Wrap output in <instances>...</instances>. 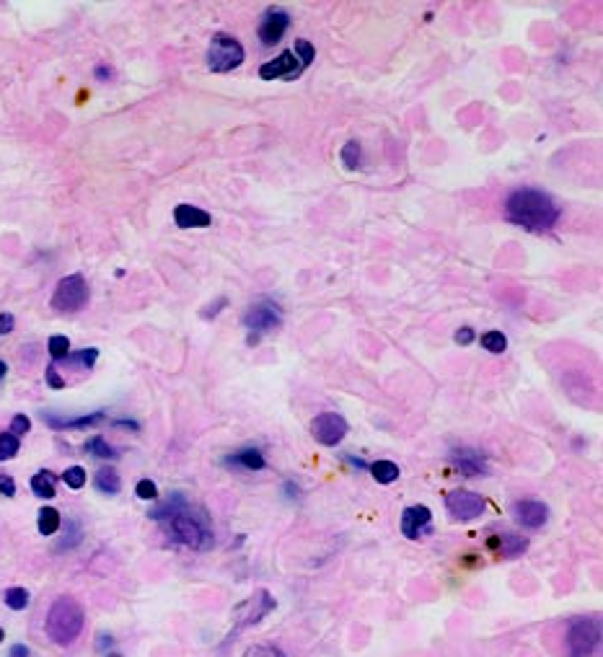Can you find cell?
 I'll list each match as a JSON object with an SVG mask.
<instances>
[{"instance_id": "6da1fadb", "label": "cell", "mask_w": 603, "mask_h": 657, "mask_svg": "<svg viewBox=\"0 0 603 657\" xmlns=\"http://www.w3.org/2000/svg\"><path fill=\"white\" fill-rule=\"evenodd\" d=\"M505 215L513 225H520L533 233H544L557 223L560 208L547 192L539 189H518L505 202Z\"/></svg>"}, {"instance_id": "7a4b0ae2", "label": "cell", "mask_w": 603, "mask_h": 657, "mask_svg": "<svg viewBox=\"0 0 603 657\" xmlns=\"http://www.w3.org/2000/svg\"><path fill=\"white\" fill-rule=\"evenodd\" d=\"M83 608L75 598L65 595L52 603L50 614H47V634L57 644H73L83 631Z\"/></svg>"}, {"instance_id": "3957f363", "label": "cell", "mask_w": 603, "mask_h": 657, "mask_svg": "<svg viewBox=\"0 0 603 657\" xmlns=\"http://www.w3.org/2000/svg\"><path fill=\"white\" fill-rule=\"evenodd\" d=\"M166 530H169V536L174 541L184 543L189 549H205L213 541L210 530L205 528V523L199 520L197 515L187 513V508L174 513L171 518H166Z\"/></svg>"}, {"instance_id": "277c9868", "label": "cell", "mask_w": 603, "mask_h": 657, "mask_svg": "<svg viewBox=\"0 0 603 657\" xmlns=\"http://www.w3.org/2000/svg\"><path fill=\"white\" fill-rule=\"evenodd\" d=\"M243 63V47L228 34H215L207 47V68L215 73H228Z\"/></svg>"}, {"instance_id": "5b68a950", "label": "cell", "mask_w": 603, "mask_h": 657, "mask_svg": "<svg viewBox=\"0 0 603 657\" xmlns=\"http://www.w3.org/2000/svg\"><path fill=\"white\" fill-rule=\"evenodd\" d=\"M280 324H283V314H280V308H277L275 303H270V300L254 303V306L246 311V316H243V326H246V331H248V344L259 342L264 334H270V331L280 328Z\"/></svg>"}, {"instance_id": "8992f818", "label": "cell", "mask_w": 603, "mask_h": 657, "mask_svg": "<svg viewBox=\"0 0 603 657\" xmlns=\"http://www.w3.org/2000/svg\"><path fill=\"white\" fill-rule=\"evenodd\" d=\"M88 303V282L80 274H68L57 282L52 295V308L60 314H75Z\"/></svg>"}, {"instance_id": "52a82bcc", "label": "cell", "mask_w": 603, "mask_h": 657, "mask_svg": "<svg viewBox=\"0 0 603 657\" xmlns=\"http://www.w3.org/2000/svg\"><path fill=\"white\" fill-rule=\"evenodd\" d=\"M601 642V621L598 619H575L567 631L570 657H590Z\"/></svg>"}, {"instance_id": "ba28073f", "label": "cell", "mask_w": 603, "mask_h": 657, "mask_svg": "<svg viewBox=\"0 0 603 657\" xmlns=\"http://www.w3.org/2000/svg\"><path fill=\"white\" fill-rule=\"evenodd\" d=\"M347 422L337 412H324L311 422V435L321 445H340L347 435Z\"/></svg>"}, {"instance_id": "9c48e42d", "label": "cell", "mask_w": 603, "mask_h": 657, "mask_svg": "<svg viewBox=\"0 0 603 657\" xmlns=\"http://www.w3.org/2000/svg\"><path fill=\"white\" fill-rule=\"evenodd\" d=\"M446 508L453 520H474L484 513L482 494L466 492V489H456L446 497Z\"/></svg>"}, {"instance_id": "30bf717a", "label": "cell", "mask_w": 603, "mask_h": 657, "mask_svg": "<svg viewBox=\"0 0 603 657\" xmlns=\"http://www.w3.org/2000/svg\"><path fill=\"white\" fill-rule=\"evenodd\" d=\"M402 533L411 541L433 533V513L425 505H411L402 513Z\"/></svg>"}, {"instance_id": "8fae6325", "label": "cell", "mask_w": 603, "mask_h": 657, "mask_svg": "<svg viewBox=\"0 0 603 657\" xmlns=\"http://www.w3.org/2000/svg\"><path fill=\"white\" fill-rule=\"evenodd\" d=\"M303 73V65L298 63V58L293 55V52H283L277 60H270V63H264L262 68H259V75H262V80H295Z\"/></svg>"}, {"instance_id": "7c38bea8", "label": "cell", "mask_w": 603, "mask_h": 657, "mask_svg": "<svg viewBox=\"0 0 603 657\" xmlns=\"http://www.w3.org/2000/svg\"><path fill=\"white\" fill-rule=\"evenodd\" d=\"M290 26V16L280 11V8H272L262 16V23H259V39H262L264 47H272L283 39V34Z\"/></svg>"}, {"instance_id": "4fadbf2b", "label": "cell", "mask_w": 603, "mask_h": 657, "mask_svg": "<svg viewBox=\"0 0 603 657\" xmlns=\"http://www.w3.org/2000/svg\"><path fill=\"white\" fill-rule=\"evenodd\" d=\"M513 515L525 528H541L549 520V508L536 500H518L513 505Z\"/></svg>"}, {"instance_id": "5bb4252c", "label": "cell", "mask_w": 603, "mask_h": 657, "mask_svg": "<svg viewBox=\"0 0 603 657\" xmlns=\"http://www.w3.org/2000/svg\"><path fill=\"white\" fill-rule=\"evenodd\" d=\"M453 464L463 476H479V474L487 471V464H484L482 453L468 450V448H456L453 450Z\"/></svg>"}, {"instance_id": "9a60e30c", "label": "cell", "mask_w": 603, "mask_h": 657, "mask_svg": "<svg viewBox=\"0 0 603 657\" xmlns=\"http://www.w3.org/2000/svg\"><path fill=\"white\" fill-rule=\"evenodd\" d=\"M174 220L179 228H207L210 225V213L194 208V205H179L174 210Z\"/></svg>"}, {"instance_id": "2e32d148", "label": "cell", "mask_w": 603, "mask_h": 657, "mask_svg": "<svg viewBox=\"0 0 603 657\" xmlns=\"http://www.w3.org/2000/svg\"><path fill=\"white\" fill-rule=\"evenodd\" d=\"M226 464L246 469V471H259V469H264V456H262V450L246 448V450H238L236 456H228Z\"/></svg>"}, {"instance_id": "e0dca14e", "label": "cell", "mask_w": 603, "mask_h": 657, "mask_svg": "<svg viewBox=\"0 0 603 657\" xmlns=\"http://www.w3.org/2000/svg\"><path fill=\"white\" fill-rule=\"evenodd\" d=\"M44 420H47V424L55 429H73V427H93V424H99L101 420H104V412H93V415H85V417H75V420H57L55 415H44Z\"/></svg>"}, {"instance_id": "ac0fdd59", "label": "cell", "mask_w": 603, "mask_h": 657, "mask_svg": "<svg viewBox=\"0 0 603 657\" xmlns=\"http://www.w3.org/2000/svg\"><path fill=\"white\" fill-rule=\"evenodd\" d=\"M490 543L495 549H500L503 557H518L520 551L528 549V541H525V538H518L515 533H500V536L492 538Z\"/></svg>"}, {"instance_id": "d6986e66", "label": "cell", "mask_w": 603, "mask_h": 657, "mask_svg": "<svg viewBox=\"0 0 603 657\" xmlns=\"http://www.w3.org/2000/svg\"><path fill=\"white\" fill-rule=\"evenodd\" d=\"M96 489L104 494H117L122 489L120 474L114 471V469H99L96 471Z\"/></svg>"}, {"instance_id": "ffe728a7", "label": "cell", "mask_w": 603, "mask_h": 657, "mask_svg": "<svg viewBox=\"0 0 603 657\" xmlns=\"http://www.w3.org/2000/svg\"><path fill=\"white\" fill-rule=\"evenodd\" d=\"M31 489H34L36 497L52 500V497H55V476H52V471L34 474V476H31Z\"/></svg>"}, {"instance_id": "44dd1931", "label": "cell", "mask_w": 603, "mask_h": 657, "mask_svg": "<svg viewBox=\"0 0 603 657\" xmlns=\"http://www.w3.org/2000/svg\"><path fill=\"white\" fill-rule=\"evenodd\" d=\"M370 474L378 484H391L399 479V466L391 461H376V464H370Z\"/></svg>"}, {"instance_id": "7402d4cb", "label": "cell", "mask_w": 603, "mask_h": 657, "mask_svg": "<svg viewBox=\"0 0 603 657\" xmlns=\"http://www.w3.org/2000/svg\"><path fill=\"white\" fill-rule=\"evenodd\" d=\"M57 528H60V513L55 508L39 510V533L42 536H55Z\"/></svg>"}, {"instance_id": "603a6c76", "label": "cell", "mask_w": 603, "mask_h": 657, "mask_svg": "<svg viewBox=\"0 0 603 657\" xmlns=\"http://www.w3.org/2000/svg\"><path fill=\"white\" fill-rule=\"evenodd\" d=\"M342 164L347 166V169H360L362 164V150H360V143H355V140H350L345 148H342Z\"/></svg>"}, {"instance_id": "cb8c5ba5", "label": "cell", "mask_w": 603, "mask_h": 657, "mask_svg": "<svg viewBox=\"0 0 603 657\" xmlns=\"http://www.w3.org/2000/svg\"><path fill=\"white\" fill-rule=\"evenodd\" d=\"M482 347L487 352H492V355H500V352L508 350V339H505L503 331H487L482 336Z\"/></svg>"}, {"instance_id": "d4e9b609", "label": "cell", "mask_w": 603, "mask_h": 657, "mask_svg": "<svg viewBox=\"0 0 603 657\" xmlns=\"http://www.w3.org/2000/svg\"><path fill=\"white\" fill-rule=\"evenodd\" d=\"M85 450L91 453V456H96V458H114L117 453H114V448L112 445L104 440L101 435H96V437H91L88 443H85Z\"/></svg>"}, {"instance_id": "484cf974", "label": "cell", "mask_w": 603, "mask_h": 657, "mask_svg": "<svg viewBox=\"0 0 603 657\" xmlns=\"http://www.w3.org/2000/svg\"><path fill=\"white\" fill-rule=\"evenodd\" d=\"M47 350H50V355L55 360H65L68 355H70V339L68 336H50V342H47Z\"/></svg>"}, {"instance_id": "4316f807", "label": "cell", "mask_w": 603, "mask_h": 657, "mask_svg": "<svg viewBox=\"0 0 603 657\" xmlns=\"http://www.w3.org/2000/svg\"><path fill=\"white\" fill-rule=\"evenodd\" d=\"M6 606L14 608V611H23L28 606V590L23 587H11L6 590Z\"/></svg>"}, {"instance_id": "83f0119b", "label": "cell", "mask_w": 603, "mask_h": 657, "mask_svg": "<svg viewBox=\"0 0 603 657\" xmlns=\"http://www.w3.org/2000/svg\"><path fill=\"white\" fill-rule=\"evenodd\" d=\"M19 453V437L11 432H0V461H11Z\"/></svg>"}, {"instance_id": "f1b7e54d", "label": "cell", "mask_w": 603, "mask_h": 657, "mask_svg": "<svg viewBox=\"0 0 603 657\" xmlns=\"http://www.w3.org/2000/svg\"><path fill=\"white\" fill-rule=\"evenodd\" d=\"M63 481L70 489H80V486L85 484V471H83V466H70L68 471L63 474Z\"/></svg>"}, {"instance_id": "f546056e", "label": "cell", "mask_w": 603, "mask_h": 657, "mask_svg": "<svg viewBox=\"0 0 603 657\" xmlns=\"http://www.w3.org/2000/svg\"><path fill=\"white\" fill-rule=\"evenodd\" d=\"M295 52H298V60L303 68H308V65L313 63V58H316V50H313L311 42H305V39H298L295 42Z\"/></svg>"}, {"instance_id": "4dcf8cb0", "label": "cell", "mask_w": 603, "mask_h": 657, "mask_svg": "<svg viewBox=\"0 0 603 657\" xmlns=\"http://www.w3.org/2000/svg\"><path fill=\"white\" fill-rule=\"evenodd\" d=\"M68 358H70V363H78V365H83V368H93V363H96V358H99V350L88 347V350L75 352V355H68Z\"/></svg>"}, {"instance_id": "1f68e13d", "label": "cell", "mask_w": 603, "mask_h": 657, "mask_svg": "<svg viewBox=\"0 0 603 657\" xmlns=\"http://www.w3.org/2000/svg\"><path fill=\"white\" fill-rule=\"evenodd\" d=\"M135 494L140 497V500H156L158 489H156V484H153L150 479H140V481H137V486H135Z\"/></svg>"}, {"instance_id": "d6a6232c", "label": "cell", "mask_w": 603, "mask_h": 657, "mask_svg": "<svg viewBox=\"0 0 603 657\" xmlns=\"http://www.w3.org/2000/svg\"><path fill=\"white\" fill-rule=\"evenodd\" d=\"M246 657H285V652L272 647V644H256L246 652Z\"/></svg>"}, {"instance_id": "836d02e7", "label": "cell", "mask_w": 603, "mask_h": 657, "mask_svg": "<svg viewBox=\"0 0 603 657\" xmlns=\"http://www.w3.org/2000/svg\"><path fill=\"white\" fill-rule=\"evenodd\" d=\"M28 429H31V422H28V417L26 415H16L14 422H11V435L21 437V435H26Z\"/></svg>"}, {"instance_id": "e575fe53", "label": "cell", "mask_w": 603, "mask_h": 657, "mask_svg": "<svg viewBox=\"0 0 603 657\" xmlns=\"http://www.w3.org/2000/svg\"><path fill=\"white\" fill-rule=\"evenodd\" d=\"M0 494H6V497H14L16 494V481L11 476H6V474H0Z\"/></svg>"}, {"instance_id": "d590c367", "label": "cell", "mask_w": 603, "mask_h": 657, "mask_svg": "<svg viewBox=\"0 0 603 657\" xmlns=\"http://www.w3.org/2000/svg\"><path fill=\"white\" fill-rule=\"evenodd\" d=\"M471 342H474V328L463 326L456 331V344H471Z\"/></svg>"}, {"instance_id": "8d00e7d4", "label": "cell", "mask_w": 603, "mask_h": 657, "mask_svg": "<svg viewBox=\"0 0 603 657\" xmlns=\"http://www.w3.org/2000/svg\"><path fill=\"white\" fill-rule=\"evenodd\" d=\"M14 316L11 314H0V334H11L14 331Z\"/></svg>"}, {"instance_id": "74e56055", "label": "cell", "mask_w": 603, "mask_h": 657, "mask_svg": "<svg viewBox=\"0 0 603 657\" xmlns=\"http://www.w3.org/2000/svg\"><path fill=\"white\" fill-rule=\"evenodd\" d=\"M47 383H50V386H55V388H63L65 386V380L57 375L55 368H50V370H47Z\"/></svg>"}, {"instance_id": "f35d334b", "label": "cell", "mask_w": 603, "mask_h": 657, "mask_svg": "<svg viewBox=\"0 0 603 657\" xmlns=\"http://www.w3.org/2000/svg\"><path fill=\"white\" fill-rule=\"evenodd\" d=\"M8 657H28V647L26 644H14L11 652H8Z\"/></svg>"}, {"instance_id": "ab89813d", "label": "cell", "mask_w": 603, "mask_h": 657, "mask_svg": "<svg viewBox=\"0 0 603 657\" xmlns=\"http://www.w3.org/2000/svg\"><path fill=\"white\" fill-rule=\"evenodd\" d=\"M6 373H8V368H6V363H0V380L6 378Z\"/></svg>"}, {"instance_id": "60d3db41", "label": "cell", "mask_w": 603, "mask_h": 657, "mask_svg": "<svg viewBox=\"0 0 603 657\" xmlns=\"http://www.w3.org/2000/svg\"><path fill=\"white\" fill-rule=\"evenodd\" d=\"M0 642H3V629H0Z\"/></svg>"}]
</instances>
